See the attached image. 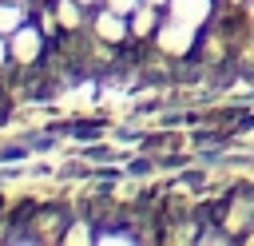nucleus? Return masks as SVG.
<instances>
[{
  "instance_id": "1",
  "label": "nucleus",
  "mask_w": 254,
  "mask_h": 246,
  "mask_svg": "<svg viewBox=\"0 0 254 246\" xmlns=\"http://www.w3.org/2000/svg\"><path fill=\"white\" fill-rule=\"evenodd\" d=\"M155 36H159V44H163L167 52H179V56H183V52L194 44V32H190V24H187V20H179V24H167V28H159Z\"/></svg>"
},
{
  "instance_id": "2",
  "label": "nucleus",
  "mask_w": 254,
  "mask_h": 246,
  "mask_svg": "<svg viewBox=\"0 0 254 246\" xmlns=\"http://www.w3.org/2000/svg\"><path fill=\"white\" fill-rule=\"evenodd\" d=\"M175 4H179V20L187 24H198L210 16V0H175Z\"/></svg>"
},
{
  "instance_id": "3",
  "label": "nucleus",
  "mask_w": 254,
  "mask_h": 246,
  "mask_svg": "<svg viewBox=\"0 0 254 246\" xmlns=\"http://www.w3.org/2000/svg\"><path fill=\"white\" fill-rule=\"evenodd\" d=\"M99 36H103V40H123L127 28H123L119 16H99Z\"/></svg>"
},
{
  "instance_id": "4",
  "label": "nucleus",
  "mask_w": 254,
  "mask_h": 246,
  "mask_svg": "<svg viewBox=\"0 0 254 246\" xmlns=\"http://www.w3.org/2000/svg\"><path fill=\"white\" fill-rule=\"evenodd\" d=\"M135 32H139V36H151V32H155V12H151V8L135 16Z\"/></svg>"
},
{
  "instance_id": "5",
  "label": "nucleus",
  "mask_w": 254,
  "mask_h": 246,
  "mask_svg": "<svg viewBox=\"0 0 254 246\" xmlns=\"http://www.w3.org/2000/svg\"><path fill=\"white\" fill-rule=\"evenodd\" d=\"M107 4H111V8H115V12H131V8H135V4H139V0H107Z\"/></svg>"
},
{
  "instance_id": "6",
  "label": "nucleus",
  "mask_w": 254,
  "mask_h": 246,
  "mask_svg": "<svg viewBox=\"0 0 254 246\" xmlns=\"http://www.w3.org/2000/svg\"><path fill=\"white\" fill-rule=\"evenodd\" d=\"M250 12H254V0H250Z\"/></svg>"
},
{
  "instance_id": "7",
  "label": "nucleus",
  "mask_w": 254,
  "mask_h": 246,
  "mask_svg": "<svg viewBox=\"0 0 254 246\" xmlns=\"http://www.w3.org/2000/svg\"><path fill=\"white\" fill-rule=\"evenodd\" d=\"M230 4H242V0H230Z\"/></svg>"
},
{
  "instance_id": "8",
  "label": "nucleus",
  "mask_w": 254,
  "mask_h": 246,
  "mask_svg": "<svg viewBox=\"0 0 254 246\" xmlns=\"http://www.w3.org/2000/svg\"><path fill=\"white\" fill-rule=\"evenodd\" d=\"M151 4H163V0H151Z\"/></svg>"
}]
</instances>
